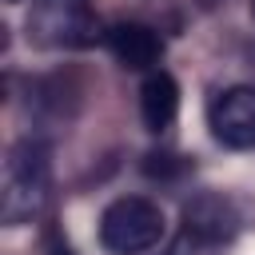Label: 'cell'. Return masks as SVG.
<instances>
[{
  "label": "cell",
  "instance_id": "obj_1",
  "mask_svg": "<svg viewBox=\"0 0 255 255\" xmlns=\"http://www.w3.org/2000/svg\"><path fill=\"white\" fill-rule=\"evenodd\" d=\"M52 187V151L44 139H20L8 147L0 171V223L20 227L48 203Z\"/></svg>",
  "mask_w": 255,
  "mask_h": 255
},
{
  "label": "cell",
  "instance_id": "obj_2",
  "mask_svg": "<svg viewBox=\"0 0 255 255\" xmlns=\"http://www.w3.org/2000/svg\"><path fill=\"white\" fill-rule=\"evenodd\" d=\"M167 223L159 203L143 199V195H124L116 203L104 207L100 215V243L112 255H143L163 239Z\"/></svg>",
  "mask_w": 255,
  "mask_h": 255
},
{
  "label": "cell",
  "instance_id": "obj_3",
  "mask_svg": "<svg viewBox=\"0 0 255 255\" xmlns=\"http://www.w3.org/2000/svg\"><path fill=\"white\" fill-rule=\"evenodd\" d=\"M28 36L40 48H88L100 36L88 0H40L28 16Z\"/></svg>",
  "mask_w": 255,
  "mask_h": 255
},
{
  "label": "cell",
  "instance_id": "obj_4",
  "mask_svg": "<svg viewBox=\"0 0 255 255\" xmlns=\"http://www.w3.org/2000/svg\"><path fill=\"white\" fill-rule=\"evenodd\" d=\"M207 128L231 151L255 147V88L235 84L215 92V100L207 104Z\"/></svg>",
  "mask_w": 255,
  "mask_h": 255
},
{
  "label": "cell",
  "instance_id": "obj_5",
  "mask_svg": "<svg viewBox=\"0 0 255 255\" xmlns=\"http://www.w3.org/2000/svg\"><path fill=\"white\" fill-rule=\"evenodd\" d=\"M235 231H239V211H235L231 199L203 191V195H195V199L183 203V235H191L199 243V251L231 243Z\"/></svg>",
  "mask_w": 255,
  "mask_h": 255
},
{
  "label": "cell",
  "instance_id": "obj_6",
  "mask_svg": "<svg viewBox=\"0 0 255 255\" xmlns=\"http://www.w3.org/2000/svg\"><path fill=\"white\" fill-rule=\"evenodd\" d=\"M104 44H108V52H112L124 68H131V72H151V64H155L159 52H163L159 32L147 28V24H139V20H128V24L108 28V32H104Z\"/></svg>",
  "mask_w": 255,
  "mask_h": 255
},
{
  "label": "cell",
  "instance_id": "obj_7",
  "mask_svg": "<svg viewBox=\"0 0 255 255\" xmlns=\"http://www.w3.org/2000/svg\"><path fill=\"white\" fill-rule=\"evenodd\" d=\"M179 112V84L171 72L163 68H151L143 76V88H139V116L147 124V131H163Z\"/></svg>",
  "mask_w": 255,
  "mask_h": 255
},
{
  "label": "cell",
  "instance_id": "obj_8",
  "mask_svg": "<svg viewBox=\"0 0 255 255\" xmlns=\"http://www.w3.org/2000/svg\"><path fill=\"white\" fill-rule=\"evenodd\" d=\"M171 159H175V155H167V151H163V155H147L143 171H147V175H171V171H179V163H171Z\"/></svg>",
  "mask_w": 255,
  "mask_h": 255
},
{
  "label": "cell",
  "instance_id": "obj_9",
  "mask_svg": "<svg viewBox=\"0 0 255 255\" xmlns=\"http://www.w3.org/2000/svg\"><path fill=\"white\" fill-rule=\"evenodd\" d=\"M52 255H76V251H72V247H56Z\"/></svg>",
  "mask_w": 255,
  "mask_h": 255
},
{
  "label": "cell",
  "instance_id": "obj_10",
  "mask_svg": "<svg viewBox=\"0 0 255 255\" xmlns=\"http://www.w3.org/2000/svg\"><path fill=\"white\" fill-rule=\"evenodd\" d=\"M8 4H20V0H8Z\"/></svg>",
  "mask_w": 255,
  "mask_h": 255
}]
</instances>
